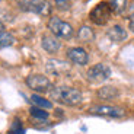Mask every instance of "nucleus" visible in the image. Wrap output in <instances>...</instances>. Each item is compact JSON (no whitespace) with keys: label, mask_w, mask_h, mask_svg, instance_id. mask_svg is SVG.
Wrapping results in <instances>:
<instances>
[{"label":"nucleus","mask_w":134,"mask_h":134,"mask_svg":"<svg viewBox=\"0 0 134 134\" xmlns=\"http://www.w3.org/2000/svg\"><path fill=\"white\" fill-rule=\"evenodd\" d=\"M98 98L99 99H104V100H114L120 96V91L114 86H104L100 87L99 91L96 92Z\"/></svg>","instance_id":"nucleus-12"},{"label":"nucleus","mask_w":134,"mask_h":134,"mask_svg":"<svg viewBox=\"0 0 134 134\" xmlns=\"http://www.w3.org/2000/svg\"><path fill=\"white\" fill-rule=\"evenodd\" d=\"M45 67H47V71L53 76H64L70 71V64L66 63L63 60H55V58H51L45 63Z\"/></svg>","instance_id":"nucleus-8"},{"label":"nucleus","mask_w":134,"mask_h":134,"mask_svg":"<svg viewBox=\"0 0 134 134\" xmlns=\"http://www.w3.org/2000/svg\"><path fill=\"white\" fill-rule=\"evenodd\" d=\"M111 76V69L104 63H98L86 71V79L91 83H102Z\"/></svg>","instance_id":"nucleus-6"},{"label":"nucleus","mask_w":134,"mask_h":134,"mask_svg":"<svg viewBox=\"0 0 134 134\" xmlns=\"http://www.w3.org/2000/svg\"><path fill=\"white\" fill-rule=\"evenodd\" d=\"M76 37H77V40L82 41V42H92V41L95 40V32L91 26L82 25V26L77 29Z\"/></svg>","instance_id":"nucleus-13"},{"label":"nucleus","mask_w":134,"mask_h":134,"mask_svg":"<svg viewBox=\"0 0 134 134\" xmlns=\"http://www.w3.org/2000/svg\"><path fill=\"white\" fill-rule=\"evenodd\" d=\"M130 31H131V32L134 34V16H133V18H131V19H130Z\"/></svg>","instance_id":"nucleus-20"},{"label":"nucleus","mask_w":134,"mask_h":134,"mask_svg":"<svg viewBox=\"0 0 134 134\" xmlns=\"http://www.w3.org/2000/svg\"><path fill=\"white\" fill-rule=\"evenodd\" d=\"M89 112L99 117H109V118H121L125 115V111L120 107L114 105H95L89 109Z\"/></svg>","instance_id":"nucleus-7"},{"label":"nucleus","mask_w":134,"mask_h":134,"mask_svg":"<svg viewBox=\"0 0 134 134\" xmlns=\"http://www.w3.org/2000/svg\"><path fill=\"white\" fill-rule=\"evenodd\" d=\"M4 31V24L3 22H0V32H3Z\"/></svg>","instance_id":"nucleus-21"},{"label":"nucleus","mask_w":134,"mask_h":134,"mask_svg":"<svg viewBox=\"0 0 134 134\" xmlns=\"http://www.w3.org/2000/svg\"><path fill=\"white\" fill-rule=\"evenodd\" d=\"M109 6L114 13L121 15L127 9V0H109Z\"/></svg>","instance_id":"nucleus-15"},{"label":"nucleus","mask_w":134,"mask_h":134,"mask_svg":"<svg viewBox=\"0 0 134 134\" xmlns=\"http://www.w3.org/2000/svg\"><path fill=\"white\" fill-rule=\"evenodd\" d=\"M54 4H55V7H57L58 10L66 12V10L70 9L71 2H70V0H54Z\"/></svg>","instance_id":"nucleus-18"},{"label":"nucleus","mask_w":134,"mask_h":134,"mask_svg":"<svg viewBox=\"0 0 134 134\" xmlns=\"http://www.w3.org/2000/svg\"><path fill=\"white\" fill-rule=\"evenodd\" d=\"M112 9L109 6V2H100L98 3L89 13V19L93 22L95 25H105L109 22L111 16H112Z\"/></svg>","instance_id":"nucleus-4"},{"label":"nucleus","mask_w":134,"mask_h":134,"mask_svg":"<svg viewBox=\"0 0 134 134\" xmlns=\"http://www.w3.org/2000/svg\"><path fill=\"white\" fill-rule=\"evenodd\" d=\"M18 6L25 12L37 13L41 16H47L51 13V4L48 0H16Z\"/></svg>","instance_id":"nucleus-3"},{"label":"nucleus","mask_w":134,"mask_h":134,"mask_svg":"<svg viewBox=\"0 0 134 134\" xmlns=\"http://www.w3.org/2000/svg\"><path fill=\"white\" fill-rule=\"evenodd\" d=\"M25 83L31 91L38 92V93H45V92H50L53 89L51 80L47 76H42V74H29L25 79Z\"/></svg>","instance_id":"nucleus-5"},{"label":"nucleus","mask_w":134,"mask_h":134,"mask_svg":"<svg viewBox=\"0 0 134 134\" xmlns=\"http://www.w3.org/2000/svg\"><path fill=\"white\" fill-rule=\"evenodd\" d=\"M13 42H15V37L12 35V34L6 32V31L0 32V48L2 47H9V45H12Z\"/></svg>","instance_id":"nucleus-16"},{"label":"nucleus","mask_w":134,"mask_h":134,"mask_svg":"<svg viewBox=\"0 0 134 134\" xmlns=\"http://www.w3.org/2000/svg\"><path fill=\"white\" fill-rule=\"evenodd\" d=\"M48 29L51 35H54L58 40H70L74 35V29L69 22L60 19L57 16H51L48 20Z\"/></svg>","instance_id":"nucleus-2"},{"label":"nucleus","mask_w":134,"mask_h":134,"mask_svg":"<svg viewBox=\"0 0 134 134\" xmlns=\"http://www.w3.org/2000/svg\"><path fill=\"white\" fill-rule=\"evenodd\" d=\"M50 96L55 102L67 105V107H76L83 100V95L80 91L69 86H53V89L50 91Z\"/></svg>","instance_id":"nucleus-1"},{"label":"nucleus","mask_w":134,"mask_h":134,"mask_svg":"<svg viewBox=\"0 0 134 134\" xmlns=\"http://www.w3.org/2000/svg\"><path fill=\"white\" fill-rule=\"evenodd\" d=\"M29 114L32 115L34 118H37V120H47L48 118V112L45 109H42V108H38V107H32L29 109Z\"/></svg>","instance_id":"nucleus-17"},{"label":"nucleus","mask_w":134,"mask_h":134,"mask_svg":"<svg viewBox=\"0 0 134 134\" xmlns=\"http://www.w3.org/2000/svg\"><path fill=\"white\" fill-rule=\"evenodd\" d=\"M31 102L34 104V107H38V108H42V109H51L53 108V102L48 99H45V98L40 96V95L34 93L32 96H31Z\"/></svg>","instance_id":"nucleus-14"},{"label":"nucleus","mask_w":134,"mask_h":134,"mask_svg":"<svg viewBox=\"0 0 134 134\" xmlns=\"http://www.w3.org/2000/svg\"><path fill=\"white\" fill-rule=\"evenodd\" d=\"M67 58L76 66H86L89 61V54L82 47H71L67 50Z\"/></svg>","instance_id":"nucleus-9"},{"label":"nucleus","mask_w":134,"mask_h":134,"mask_svg":"<svg viewBox=\"0 0 134 134\" xmlns=\"http://www.w3.org/2000/svg\"><path fill=\"white\" fill-rule=\"evenodd\" d=\"M41 47L50 54H55L60 51L61 48V42L58 41V38H55L54 35H48V34H44L42 38H41Z\"/></svg>","instance_id":"nucleus-10"},{"label":"nucleus","mask_w":134,"mask_h":134,"mask_svg":"<svg viewBox=\"0 0 134 134\" xmlns=\"http://www.w3.org/2000/svg\"><path fill=\"white\" fill-rule=\"evenodd\" d=\"M125 10H127V13H128V18H133L134 16V3H131L130 6L127 4V9Z\"/></svg>","instance_id":"nucleus-19"},{"label":"nucleus","mask_w":134,"mask_h":134,"mask_svg":"<svg viewBox=\"0 0 134 134\" xmlns=\"http://www.w3.org/2000/svg\"><path fill=\"white\" fill-rule=\"evenodd\" d=\"M107 35L111 41H114V42H122V41L127 40L128 34L124 28L121 26V25H114V26H111L109 29L107 31Z\"/></svg>","instance_id":"nucleus-11"}]
</instances>
